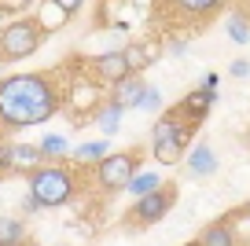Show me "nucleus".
I'll list each match as a JSON object with an SVG mask.
<instances>
[{
  "label": "nucleus",
  "instance_id": "nucleus-1",
  "mask_svg": "<svg viewBox=\"0 0 250 246\" xmlns=\"http://www.w3.org/2000/svg\"><path fill=\"white\" fill-rule=\"evenodd\" d=\"M62 110V92L52 74L0 77V129L44 125Z\"/></svg>",
  "mask_w": 250,
  "mask_h": 246
},
{
  "label": "nucleus",
  "instance_id": "nucleus-2",
  "mask_svg": "<svg viewBox=\"0 0 250 246\" xmlns=\"http://www.w3.org/2000/svg\"><path fill=\"white\" fill-rule=\"evenodd\" d=\"M78 195V177L62 162H41L30 173V199L41 209H59Z\"/></svg>",
  "mask_w": 250,
  "mask_h": 246
},
{
  "label": "nucleus",
  "instance_id": "nucleus-3",
  "mask_svg": "<svg viewBox=\"0 0 250 246\" xmlns=\"http://www.w3.org/2000/svg\"><path fill=\"white\" fill-rule=\"evenodd\" d=\"M191 136H195V125H188L177 107L162 110L155 129H151V154H155V162L158 165H177V162L184 158Z\"/></svg>",
  "mask_w": 250,
  "mask_h": 246
},
{
  "label": "nucleus",
  "instance_id": "nucleus-4",
  "mask_svg": "<svg viewBox=\"0 0 250 246\" xmlns=\"http://www.w3.org/2000/svg\"><path fill=\"white\" fill-rule=\"evenodd\" d=\"M44 41L37 19H11L4 30H0V59L4 62H19L26 55H33Z\"/></svg>",
  "mask_w": 250,
  "mask_h": 246
},
{
  "label": "nucleus",
  "instance_id": "nucleus-5",
  "mask_svg": "<svg viewBox=\"0 0 250 246\" xmlns=\"http://www.w3.org/2000/svg\"><path fill=\"white\" fill-rule=\"evenodd\" d=\"M140 158L144 151H110L103 162H96V184L103 187V191H125L129 187V180L140 173Z\"/></svg>",
  "mask_w": 250,
  "mask_h": 246
},
{
  "label": "nucleus",
  "instance_id": "nucleus-6",
  "mask_svg": "<svg viewBox=\"0 0 250 246\" xmlns=\"http://www.w3.org/2000/svg\"><path fill=\"white\" fill-rule=\"evenodd\" d=\"M173 202H177V184H162L158 191H151V195H144V199L133 202V209L125 213V224H133V228L158 224L173 209Z\"/></svg>",
  "mask_w": 250,
  "mask_h": 246
},
{
  "label": "nucleus",
  "instance_id": "nucleus-7",
  "mask_svg": "<svg viewBox=\"0 0 250 246\" xmlns=\"http://www.w3.org/2000/svg\"><path fill=\"white\" fill-rule=\"evenodd\" d=\"M88 66H92V74H96V81H103V85H122L125 77H133V66H129V59H125V52H100V55H92L88 59Z\"/></svg>",
  "mask_w": 250,
  "mask_h": 246
},
{
  "label": "nucleus",
  "instance_id": "nucleus-8",
  "mask_svg": "<svg viewBox=\"0 0 250 246\" xmlns=\"http://www.w3.org/2000/svg\"><path fill=\"white\" fill-rule=\"evenodd\" d=\"M213 103H217V96H213V92H203V88H195V92H188L184 100L177 103V110H180V118H184L188 125H195V129H199V125L206 122V114H210Z\"/></svg>",
  "mask_w": 250,
  "mask_h": 246
},
{
  "label": "nucleus",
  "instance_id": "nucleus-9",
  "mask_svg": "<svg viewBox=\"0 0 250 246\" xmlns=\"http://www.w3.org/2000/svg\"><path fill=\"white\" fill-rule=\"evenodd\" d=\"M144 92H147V81H144L140 74H133V77H125L122 85L110 88V103H114V107H122V110H136Z\"/></svg>",
  "mask_w": 250,
  "mask_h": 246
},
{
  "label": "nucleus",
  "instance_id": "nucleus-10",
  "mask_svg": "<svg viewBox=\"0 0 250 246\" xmlns=\"http://www.w3.org/2000/svg\"><path fill=\"white\" fill-rule=\"evenodd\" d=\"M195 243H199V246H239V239H235V228H232V217H221V221L206 224V228L199 231Z\"/></svg>",
  "mask_w": 250,
  "mask_h": 246
},
{
  "label": "nucleus",
  "instance_id": "nucleus-11",
  "mask_svg": "<svg viewBox=\"0 0 250 246\" xmlns=\"http://www.w3.org/2000/svg\"><path fill=\"white\" fill-rule=\"evenodd\" d=\"M188 173H191V177H199V180H206V177H213V173H217V154H213L210 144H199V147H191V151H188Z\"/></svg>",
  "mask_w": 250,
  "mask_h": 246
},
{
  "label": "nucleus",
  "instance_id": "nucleus-12",
  "mask_svg": "<svg viewBox=\"0 0 250 246\" xmlns=\"http://www.w3.org/2000/svg\"><path fill=\"white\" fill-rule=\"evenodd\" d=\"M0 246H26V217H0Z\"/></svg>",
  "mask_w": 250,
  "mask_h": 246
},
{
  "label": "nucleus",
  "instance_id": "nucleus-13",
  "mask_svg": "<svg viewBox=\"0 0 250 246\" xmlns=\"http://www.w3.org/2000/svg\"><path fill=\"white\" fill-rule=\"evenodd\" d=\"M37 165H41V151L37 147H8V169L33 173Z\"/></svg>",
  "mask_w": 250,
  "mask_h": 246
},
{
  "label": "nucleus",
  "instance_id": "nucleus-14",
  "mask_svg": "<svg viewBox=\"0 0 250 246\" xmlns=\"http://www.w3.org/2000/svg\"><path fill=\"white\" fill-rule=\"evenodd\" d=\"M70 154H74V162H103L110 154V140H88V144H78Z\"/></svg>",
  "mask_w": 250,
  "mask_h": 246
},
{
  "label": "nucleus",
  "instance_id": "nucleus-15",
  "mask_svg": "<svg viewBox=\"0 0 250 246\" xmlns=\"http://www.w3.org/2000/svg\"><path fill=\"white\" fill-rule=\"evenodd\" d=\"M122 114H125V110L114 107V103H103V107H100V114H96V125H100L103 140H110V136L118 132V125H122Z\"/></svg>",
  "mask_w": 250,
  "mask_h": 246
},
{
  "label": "nucleus",
  "instance_id": "nucleus-16",
  "mask_svg": "<svg viewBox=\"0 0 250 246\" xmlns=\"http://www.w3.org/2000/svg\"><path fill=\"white\" fill-rule=\"evenodd\" d=\"M125 59H129V66H133V74H140V70H147L151 62L158 59V52H155L151 44H129Z\"/></svg>",
  "mask_w": 250,
  "mask_h": 246
},
{
  "label": "nucleus",
  "instance_id": "nucleus-17",
  "mask_svg": "<svg viewBox=\"0 0 250 246\" xmlns=\"http://www.w3.org/2000/svg\"><path fill=\"white\" fill-rule=\"evenodd\" d=\"M158 187H162V180H158V173H136V177L129 180V187H125V191H133L136 199H144V195L158 191Z\"/></svg>",
  "mask_w": 250,
  "mask_h": 246
},
{
  "label": "nucleus",
  "instance_id": "nucleus-18",
  "mask_svg": "<svg viewBox=\"0 0 250 246\" xmlns=\"http://www.w3.org/2000/svg\"><path fill=\"white\" fill-rule=\"evenodd\" d=\"M177 11H184V15H217L221 4L217 0H180V4H173Z\"/></svg>",
  "mask_w": 250,
  "mask_h": 246
},
{
  "label": "nucleus",
  "instance_id": "nucleus-19",
  "mask_svg": "<svg viewBox=\"0 0 250 246\" xmlns=\"http://www.w3.org/2000/svg\"><path fill=\"white\" fill-rule=\"evenodd\" d=\"M41 19H44V22H41V33H48V30H59L70 15L62 11V4H44V8H41Z\"/></svg>",
  "mask_w": 250,
  "mask_h": 246
},
{
  "label": "nucleus",
  "instance_id": "nucleus-20",
  "mask_svg": "<svg viewBox=\"0 0 250 246\" xmlns=\"http://www.w3.org/2000/svg\"><path fill=\"white\" fill-rule=\"evenodd\" d=\"M37 151H41V158H59V154H66V136H44L37 144Z\"/></svg>",
  "mask_w": 250,
  "mask_h": 246
},
{
  "label": "nucleus",
  "instance_id": "nucleus-21",
  "mask_svg": "<svg viewBox=\"0 0 250 246\" xmlns=\"http://www.w3.org/2000/svg\"><path fill=\"white\" fill-rule=\"evenodd\" d=\"M228 37H232L235 44H247L250 41V22L243 15H228Z\"/></svg>",
  "mask_w": 250,
  "mask_h": 246
},
{
  "label": "nucleus",
  "instance_id": "nucleus-22",
  "mask_svg": "<svg viewBox=\"0 0 250 246\" xmlns=\"http://www.w3.org/2000/svg\"><path fill=\"white\" fill-rule=\"evenodd\" d=\"M158 107H162V92H158L155 85H147V92L140 96V107L136 110H158Z\"/></svg>",
  "mask_w": 250,
  "mask_h": 246
},
{
  "label": "nucleus",
  "instance_id": "nucleus-23",
  "mask_svg": "<svg viewBox=\"0 0 250 246\" xmlns=\"http://www.w3.org/2000/svg\"><path fill=\"white\" fill-rule=\"evenodd\" d=\"M228 74H232V77H250V62L247 59H235L232 66H228Z\"/></svg>",
  "mask_w": 250,
  "mask_h": 246
},
{
  "label": "nucleus",
  "instance_id": "nucleus-24",
  "mask_svg": "<svg viewBox=\"0 0 250 246\" xmlns=\"http://www.w3.org/2000/svg\"><path fill=\"white\" fill-rule=\"evenodd\" d=\"M217 85H221V74H206L199 88H203V92H213V96H217Z\"/></svg>",
  "mask_w": 250,
  "mask_h": 246
},
{
  "label": "nucleus",
  "instance_id": "nucleus-25",
  "mask_svg": "<svg viewBox=\"0 0 250 246\" xmlns=\"http://www.w3.org/2000/svg\"><path fill=\"white\" fill-rule=\"evenodd\" d=\"M37 209H41V206L30 199V195H26V199H22V213H37Z\"/></svg>",
  "mask_w": 250,
  "mask_h": 246
},
{
  "label": "nucleus",
  "instance_id": "nucleus-26",
  "mask_svg": "<svg viewBox=\"0 0 250 246\" xmlns=\"http://www.w3.org/2000/svg\"><path fill=\"white\" fill-rule=\"evenodd\" d=\"M169 52H173V55H184L188 48H184V41H169Z\"/></svg>",
  "mask_w": 250,
  "mask_h": 246
},
{
  "label": "nucleus",
  "instance_id": "nucleus-27",
  "mask_svg": "<svg viewBox=\"0 0 250 246\" xmlns=\"http://www.w3.org/2000/svg\"><path fill=\"white\" fill-rule=\"evenodd\" d=\"M232 217H250V202H247V206H239V209H235Z\"/></svg>",
  "mask_w": 250,
  "mask_h": 246
},
{
  "label": "nucleus",
  "instance_id": "nucleus-28",
  "mask_svg": "<svg viewBox=\"0 0 250 246\" xmlns=\"http://www.w3.org/2000/svg\"><path fill=\"white\" fill-rule=\"evenodd\" d=\"M184 246H199V243H195V239H191V243H184Z\"/></svg>",
  "mask_w": 250,
  "mask_h": 246
},
{
  "label": "nucleus",
  "instance_id": "nucleus-29",
  "mask_svg": "<svg viewBox=\"0 0 250 246\" xmlns=\"http://www.w3.org/2000/svg\"><path fill=\"white\" fill-rule=\"evenodd\" d=\"M0 70H4V59H0Z\"/></svg>",
  "mask_w": 250,
  "mask_h": 246
}]
</instances>
